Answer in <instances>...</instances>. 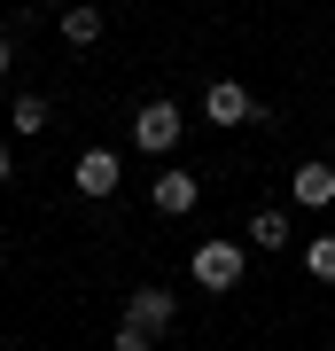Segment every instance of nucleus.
<instances>
[{
    "instance_id": "nucleus-7",
    "label": "nucleus",
    "mask_w": 335,
    "mask_h": 351,
    "mask_svg": "<svg viewBox=\"0 0 335 351\" xmlns=\"http://www.w3.org/2000/svg\"><path fill=\"white\" fill-rule=\"evenodd\" d=\"M125 328H140V336H164V328H172V289H133V304H125Z\"/></svg>"
},
{
    "instance_id": "nucleus-1",
    "label": "nucleus",
    "mask_w": 335,
    "mask_h": 351,
    "mask_svg": "<svg viewBox=\"0 0 335 351\" xmlns=\"http://www.w3.org/2000/svg\"><path fill=\"white\" fill-rule=\"evenodd\" d=\"M187 274L211 289V297H226V289H242L249 250H242V242H195V250H187Z\"/></svg>"
},
{
    "instance_id": "nucleus-13",
    "label": "nucleus",
    "mask_w": 335,
    "mask_h": 351,
    "mask_svg": "<svg viewBox=\"0 0 335 351\" xmlns=\"http://www.w3.org/2000/svg\"><path fill=\"white\" fill-rule=\"evenodd\" d=\"M8 63H16V47H8V39H0V78H8Z\"/></svg>"
},
{
    "instance_id": "nucleus-6",
    "label": "nucleus",
    "mask_w": 335,
    "mask_h": 351,
    "mask_svg": "<svg viewBox=\"0 0 335 351\" xmlns=\"http://www.w3.org/2000/svg\"><path fill=\"white\" fill-rule=\"evenodd\" d=\"M288 195H297L304 211H327V203H335V164L327 156H304L297 172H288Z\"/></svg>"
},
{
    "instance_id": "nucleus-16",
    "label": "nucleus",
    "mask_w": 335,
    "mask_h": 351,
    "mask_svg": "<svg viewBox=\"0 0 335 351\" xmlns=\"http://www.w3.org/2000/svg\"><path fill=\"white\" fill-rule=\"evenodd\" d=\"M0 351H8V343H0Z\"/></svg>"
},
{
    "instance_id": "nucleus-4",
    "label": "nucleus",
    "mask_w": 335,
    "mask_h": 351,
    "mask_svg": "<svg viewBox=\"0 0 335 351\" xmlns=\"http://www.w3.org/2000/svg\"><path fill=\"white\" fill-rule=\"evenodd\" d=\"M149 203H156L164 219H187V211L203 203V180H195V172H179V164H172V172H156V180H149Z\"/></svg>"
},
{
    "instance_id": "nucleus-15",
    "label": "nucleus",
    "mask_w": 335,
    "mask_h": 351,
    "mask_svg": "<svg viewBox=\"0 0 335 351\" xmlns=\"http://www.w3.org/2000/svg\"><path fill=\"white\" fill-rule=\"evenodd\" d=\"M47 8H71V0H47Z\"/></svg>"
},
{
    "instance_id": "nucleus-2",
    "label": "nucleus",
    "mask_w": 335,
    "mask_h": 351,
    "mask_svg": "<svg viewBox=\"0 0 335 351\" xmlns=\"http://www.w3.org/2000/svg\"><path fill=\"white\" fill-rule=\"evenodd\" d=\"M179 125H187V117H179V101H140V110H133V149L164 156V149L179 141Z\"/></svg>"
},
{
    "instance_id": "nucleus-14",
    "label": "nucleus",
    "mask_w": 335,
    "mask_h": 351,
    "mask_svg": "<svg viewBox=\"0 0 335 351\" xmlns=\"http://www.w3.org/2000/svg\"><path fill=\"white\" fill-rule=\"evenodd\" d=\"M8 172H16V164H8V141H0V180H8Z\"/></svg>"
},
{
    "instance_id": "nucleus-10",
    "label": "nucleus",
    "mask_w": 335,
    "mask_h": 351,
    "mask_svg": "<svg viewBox=\"0 0 335 351\" xmlns=\"http://www.w3.org/2000/svg\"><path fill=\"white\" fill-rule=\"evenodd\" d=\"M304 274L312 281H335V234H312L304 242Z\"/></svg>"
},
{
    "instance_id": "nucleus-8",
    "label": "nucleus",
    "mask_w": 335,
    "mask_h": 351,
    "mask_svg": "<svg viewBox=\"0 0 335 351\" xmlns=\"http://www.w3.org/2000/svg\"><path fill=\"white\" fill-rule=\"evenodd\" d=\"M62 39L71 47H94L101 39V8H62Z\"/></svg>"
},
{
    "instance_id": "nucleus-3",
    "label": "nucleus",
    "mask_w": 335,
    "mask_h": 351,
    "mask_svg": "<svg viewBox=\"0 0 335 351\" xmlns=\"http://www.w3.org/2000/svg\"><path fill=\"white\" fill-rule=\"evenodd\" d=\"M203 117H211V125H249V117H265V110L249 101L242 78H211V86H203Z\"/></svg>"
},
{
    "instance_id": "nucleus-9",
    "label": "nucleus",
    "mask_w": 335,
    "mask_h": 351,
    "mask_svg": "<svg viewBox=\"0 0 335 351\" xmlns=\"http://www.w3.org/2000/svg\"><path fill=\"white\" fill-rule=\"evenodd\" d=\"M249 242L258 250H281L288 242V211H249Z\"/></svg>"
},
{
    "instance_id": "nucleus-5",
    "label": "nucleus",
    "mask_w": 335,
    "mask_h": 351,
    "mask_svg": "<svg viewBox=\"0 0 335 351\" xmlns=\"http://www.w3.org/2000/svg\"><path fill=\"white\" fill-rule=\"evenodd\" d=\"M71 180H78V195H86V203H101V195H117L125 164H117V149H86V156L71 164Z\"/></svg>"
},
{
    "instance_id": "nucleus-11",
    "label": "nucleus",
    "mask_w": 335,
    "mask_h": 351,
    "mask_svg": "<svg viewBox=\"0 0 335 351\" xmlns=\"http://www.w3.org/2000/svg\"><path fill=\"white\" fill-rule=\"evenodd\" d=\"M8 117H16V133H47V125H55V110H47L39 94H24V101H16Z\"/></svg>"
},
{
    "instance_id": "nucleus-12",
    "label": "nucleus",
    "mask_w": 335,
    "mask_h": 351,
    "mask_svg": "<svg viewBox=\"0 0 335 351\" xmlns=\"http://www.w3.org/2000/svg\"><path fill=\"white\" fill-rule=\"evenodd\" d=\"M110 351H149V336H140V328H117V343Z\"/></svg>"
}]
</instances>
